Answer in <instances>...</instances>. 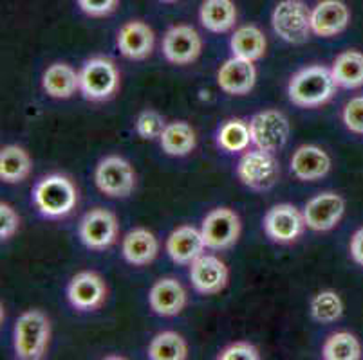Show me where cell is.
Here are the masks:
<instances>
[{
    "label": "cell",
    "instance_id": "cell-1",
    "mask_svg": "<svg viewBox=\"0 0 363 360\" xmlns=\"http://www.w3.org/2000/svg\"><path fill=\"white\" fill-rule=\"evenodd\" d=\"M336 81L331 69L313 65L296 72L289 81V99L296 107L311 108L328 103L336 92Z\"/></svg>",
    "mask_w": 363,
    "mask_h": 360
},
{
    "label": "cell",
    "instance_id": "cell-2",
    "mask_svg": "<svg viewBox=\"0 0 363 360\" xmlns=\"http://www.w3.org/2000/svg\"><path fill=\"white\" fill-rule=\"evenodd\" d=\"M33 200L48 218L67 216L78 202V191L64 175H48L35 186Z\"/></svg>",
    "mask_w": 363,
    "mask_h": 360
},
{
    "label": "cell",
    "instance_id": "cell-3",
    "mask_svg": "<svg viewBox=\"0 0 363 360\" xmlns=\"http://www.w3.org/2000/svg\"><path fill=\"white\" fill-rule=\"evenodd\" d=\"M51 325L44 312L28 310L16 319L15 325V352L22 360L42 359L48 349Z\"/></svg>",
    "mask_w": 363,
    "mask_h": 360
},
{
    "label": "cell",
    "instance_id": "cell-4",
    "mask_svg": "<svg viewBox=\"0 0 363 360\" xmlns=\"http://www.w3.org/2000/svg\"><path fill=\"white\" fill-rule=\"evenodd\" d=\"M273 31L288 44L300 45L308 42L311 29V11L302 0H282L273 9Z\"/></svg>",
    "mask_w": 363,
    "mask_h": 360
},
{
    "label": "cell",
    "instance_id": "cell-5",
    "mask_svg": "<svg viewBox=\"0 0 363 360\" xmlns=\"http://www.w3.org/2000/svg\"><path fill=\"white\" fill-rule=\"evenodd\" d=\"M120 87V72L108 58H92L80 72V91L91 101L111 99Z\"/></svg>",
    "mask_w": 363,
    "mask_h": 360
},
{
    "label": "cell",
    "instance_id": "cell-6",
    "mask_svg": "<svg viewBox=\"0 0 363 360\" xmlns=\"http://www.w3.org/2000/svg\"><path fill=\"white\" fill-rule=\"evenodd\" d=\"M237 175L244 186L255 191H266L277 184L280 177L279 161L272 151L257 150L246 151L237 166Z\"/></svg>",
    "mask_w": 363,
    "mask_h": 360
},
{
    "label": "cell",
    "instance_id": "cell-7",
    "mask_svg": "<svg viewBox=\"0 0 363 360\" xmlns=\"http://www.w3.org/2000/svg\"><path fill=\"white\" fill-rule=\"evenodd\" d=\"M94 180L101 193L112 198H125L136 187V173L134 168L125 161V158L105 157L96 166Z\"/></svg>",
    "mask_w": 363,
    "mask_h": 360
},
{
    "label": "cell",
    "instance_id": "cell-8",
    "mask_svg": "<svg viewBox=\"0 0 363 360\" xmlns=\"http://www.w3.org/2000/svg\"><path fill=\"white\" fill-rule=\"evenodd\" d=\"M252 143L266 151L282 150L289 139V121L279 110L259 112L250 121Z\"/></svg>",
    "mask_w": 363,
    "mask_h": 360
},
{
    "label": "cell",
    "instance_id": "cell-9",
    "mask_svg": "<svg viewBox=\"0 0 363 360\" xmlns=\"http://www.w3.org/2000/svg\"><path fill=\"white\" fill-rule=\"evenodd\" d=\"M201 233H203L208 249H230L239 240L240 220L235 211L228 209V207H219V209H213L206 214Z\"/></svg>",
    "mask_w": 363,
    "mask_h": 360
},
{
    "label": "cell",
    "instance_id": "cell-10",
    "mask_svg": "<svg viewBox=\"0 0 363 360\" xmlns=\"http://www.w3.org/2000/svg\"><path fill=\"white\" fill-rule=\"evenodd\" d=\"M118 220L111 211L94 207L89 211L80 222L82 242L92 250L108 249L118 238Z\"/></svg>",
    "mask_w": 363,
    "mask_h": 360
},
{
    "label": "cell",
    "instance_id": "cell-11",
    "mask_svg": "<svg viewBox=\"0 0 363 360\" xmlns=\"http://www.w3.org/2000/svg\"><path fill=\"white\" fill-rule=\"evenodd\" d=\"M306 218L291 204H279L264 216V229L273 242L291 243L302 236L306 229Z\"/></svg>",
    "mask_w": 363,
    "mask_h": 360
},
{
    "label": "cell",
    "instance_id": "cell-12",
    "mask_svg": "<svg viewBox=\"0 0 363 360\" xmlns=\"http://www.w3.org/2000/svg\"><path fill=\"white\" fill-rule=\"evenodd\" d=\"M203 40L192 25H174L163 38V54L170 64L186 65L199 58Z\"/></svg>",
    "mask_w": 363,
    "mask_h": 360
},
{
    "label": "cell",
    "instance_id": "cell-13",
    "mask_svg": "<svg viewBox=\"0 0 363 360\" xmlns=\"http://www.w3.org/2000/svg\"><path fill=\"white\" fill-rule=\"evenodd\" d=\"M67 297L71 305L82 312H91V310L100 308L107 299V285L104 277L96 272L85 270V272L76 274L69 283Z\"/></svg>",
    "mask_w": 363,
    "mask_h": 360
},
{
    "label": "cell",
    "instance_id": "cell-14",
    "mask_svg": "<svg viewBox=\"0 0 363 360\" xmlns=\"http://www.w3.org/2000/svg\"><path fill=\"white\" fill-rule=\"evenodd\" d=\"M343 211H345V200L340 194L331 191L316 194L306 204L303 209L306 226L313 231H331L342 220Z\"/></svg>",
    "mask_w": 363,
    "mask_h": 360
},
{
    "label": "cell",
    "instance_id": "cell-15",
    "mask_svg": "<svg viewBox=\"0 0 363 360\" xmlns=\"http://www.w3.org/2000/svg\"><path fill=\"white\" fill-rule=\"evenodd\" d=\"M190 281L204 296H213L228 285V267L212 254H201L190 263Z\"/></svg>",
    "mask_w": 363,
    "mask_h": 360
},
{
    "label": "cell",
    "instance_id": "cell-16",
    "mask_svg": "<svg viewBox=\"0 0 363 360\" xmlns=\"http://www.w3.org/2000/svg\"><path fill=\"white\" fill-rule=\"evenodd\" d=\"M349 20H351V13L342 0H322L311 9L313 33L323 38L345 31Z\"/></svg>",
    "mask_w": 363,
    "mask_h": 360
},
{
    "label": "cell",
    "instance_id": "cell-17",
    "mask_svg": "<svg viewBox=\"0 0 363 360\" xmlns=\"http://www.w3.org/2000/svg\"><path fill=\"white\" fill-rule=\"evenodd\" d=\"M257 71L253 67V62H247L242 58H230L220 65L217 72V83L226 94L244 95L255 87Z\"/></svg>",
    "mask_w": 363,
    "mask_h": 360
},
{
    "label": "cell",
    "instance_id": "cell-18",
    "mask_svg": "<svg viewBox=\"0 0 363 360\" xmlns=\"http://www.w3.org/2000/svg\"><path fill=\"white\" fill-rule=\"evenodd\" d=\"M148 303L157 315H177L186 306V290L174 277H163L150 289Z\"/></svg>",
    "mask_w": 363,
    "mask_h": 360
},
{
    "label": "cell",
    "instance_id": "cell-19",
    "mask_svg": "<svg viewBox=\"0 0 363 360\" xmlns=\"http://www.w3.org/2000/svg\"><path fill=\"white\" fill-rule=\"evenodd\" d=\"M204 238L201 231L190 226L177 227L167 240L168 256L177 263V265H190L197 257L204 252Z\"/></svg>",
    "mask_w": 363,
    "mask_h": 360
},
{
    "label": "cell",
    "instance_id": "cell-20",
    "mask_svg": "<svg viewBox=\"0 0 363 360\" xmlns=\"http://www.w3.org/2000/svg\"><path fill=\"white\" fill-rule=\"evenodd\" d=\"M331 170V158L322 148L313 144H303L293 153L291 171L298 180H320Z\"/></svg>",
    "mask_w": 363,
    "mask_h": 360
},
{
    "label": "cell",
    "instance_id": "cell-21",
    "mask_svg": "<svg viewBox=\"0 0 363 360\" xmlns=\"http://www.w3.org/2000/svg\"><path fill=\"white\" fill-rule=\"evenodd\" d=\"M118 47L128 59H145L154 49V31L145 22L132 20L120 29Z\"/></svg>",
    "mask_w": 363,
    "mask_h": 360
},
{
    "label": "cell",
    "instance_id": "cell-22",
    "mask_svg": "<svg viewBox=\"0 0 363 360\" xmlns=\"http://www.w3.org/2000/svg\"><path fill=\"white\" fill-rule=\"evenodd\" d=\"M121 252L130 265L143 267L156 260L157 252H160V242L150 231L138 227L123 238Z\"/></svg>",
    "mask_w": 363,
    "mask_h": 360
},
{
    "label": "cell",
    "instance_id": "cell-23",
    "mask_svg": "<svg viewBox=\"0 0 363 360\" xmlns=\"http://www.w3.org/2000/svg\"><path fill=\"white\" fill-rule=\"evenodd\" d=\"M42 87L51 98L67 99L80 88V74L67 64H52L44 72Z\"/></svg>",
    "mask_w": 363,
    "mask_h": 360
},
{
    "label": "cell",
    "instance_id": "cell-24",
    "mask_svg": "<svg viewBox=\"0 0 363 360\" xmlns=\"http://www.w3.org/2000/svg\"><path fill=\"white\" fill-rule=\"evenodd\" d=\"M199 18L208 31L226 33L237 24L235 4L232 0H204Z\"/></svg>",
    "mask_w": 363,
    "mask_h": 360
},
{
    "label": "cell",
    "instance_id": "cell-25",
    "mask_svg": "<svg viewBox=\"0 0 363 360\" xmlns=\"http://www.w3.org/2000/svg\"><path fill=\"white\" fill-rule=\"evenodd\" d=\"M31 173V157L24 148L9 144L0 151V178L8 184L22 182Z\"/></svg>",
    "mask_w": 363,
    "mask_h": 360
},
{
    "label": "cell",
    "instance_id": "cell-26",
    "mask_svg": "<svg viewBox=\"0 0 363 360\" xmlns=\"http://www.w3.org/2000/svg\"><path fill=\"white\" fill-rule=\"evenodd\" d=\"M232 52L237 58L247 59V62H257L266 52V36L255 25H244L239 28L232 36Z\"/></svg>",
    "mask_w": 363,
    "mask_h": 360
},
{
    "label": "cell",
    "instance_id": "cell-27",
    "mask_svg": "<svg viewBox=\"0 0 363 360\" xmlns=\"http://www.w3.org/2000/svg\"><path fill=\"white\" fill-rule=\"evenodd\" d=\"M161 148L172 157H184L196 148V132L184 121L167 124L160 137Z\"/></svg>",
    "mask_w": 363,
    "mask_h": 360
},
{
    "label": "cell",
    "instance_id": "cell-28",
    "mask_svg": "<svg viewBox=\"0 0 363 360\" xmlns=\"http://www.w3.org/2000/svg\"><path fill=\"white\" fill-rule=\"evenodd\" d=\"M336 85L343 88H358L363 85V54L358 51H345L335 59L331 67Z\"/></svg>",
    "mask_w": 363,
    "mask_h": 360
},
{
    "label": "cell",
    "instance_id": "cell-29",
    "mask_svg": "<svg viewBox=\"0 0 363 360\" xmlns=\"http://www.w3.org/2000/svg\"><path fill=\"white\" fill-rule=\"evenodd\" d=\"M186 356V342L176 332L157 333L148 346V359L152 360H184Z\"/></svg>",
    "mask_w": 363,
    "mask_h": 360
},
{
    "label": "cell",
    "instance_id": "cell-30",
    "mask_svg": "<svg viewBox=\"0 0 363 360\" xmlns=\"http://www.w3.org/2000/svg\"><path fill=\"white\" fill-rule=\"evenodd\" d=\"M322 356L325 360H358L362 356V346L352 333L340 332L325 341Z\"/></svg>",
    "mask_w": 363,
    "mask_h": 360
},
{
    "label": "cell",
    "instance_id": "cell-31",
    "mask_svg": "<svg viewBox=\"0 0 363 360\" xmlns=\"http://www.w3.org/2000/svg\"><path fill=\"white\" fill-rule=\"evenodd\" d=\"M252 143V132L250 124L242 119H230L220 127L219 144L226 151H244Z\"/></svg>",
    "mask_w": 363,
    "mask_h": 360
},
{
    "label": "cell",
    "instance_id": "cell-32",
    "mask_svg": "<svg viewBox=\"0 0 363 360\" xmlns=\"http://www.w3.org/2000/svg\"><path fill=\"white\" fill-rule=\"evenodd\" d=\"M343 312V303L340 296L333 290H323V292L316 294L311 299V315L315 321L329 325L340 319Z\"/></svg>",
    "mask_w": 363,
    "mask_h": 360
},
{
    "label": "cell",
    "instance_id": "cell-33",
    "mask_svg": "<svg viewBox=\"0 0 363 360\" xmlns=\"http://www.w3.org/2000/svg\"><path fill=\"white\" fill-rule=\"evenodd\" d=\"M164 128H167V123H164L163 115L157 114L156 110H145L138 115L136 132L140 134V137L148 139V141L160 139Z\"/></svg>",
    "mask_w": 363,
    "mask_h": 360
},
{
    "label": "cell",
    "instance_id": "cell-34",
    "mask_svg": "<svg viewBox=\"0 0 363 360\" xmlns=\"http://www.w3.org/2000/svg\"><path fill=\"white\" fill-rule=\"evenodd\" d=\"M343 123L354 134H363V98H354L345 105Z\"/></svg>",
    "mask_w": 363,
    "mask_h": 360
},
{
    "label": "cell",
    "instance_id": "cell-35",
    "mask_svg": "<svg viewBox=\"0 0 363 360\" xmlns=\"http://www.w3.org/2000/svg\"><path fill=\"white\" fill-rule=\"evenodd\" d=\"M259 349L250 342H235V344L228 346L223 349L219 355V360H259Z\"/></svg>",
    "mask_w": 363,
    "mask_h": 360
},
{
    "label": "cell",
    "instance_id": "cell-36",
    "mask_svg": "<svg viewBox=\"0 0 363 360\" xmlns=\"http://www.w3.org/2000/svg\"><path fill=\"white\" fill-rule=\"evenodd\" d=\"M21 226V216L9 204H0V238L9 240Z\"/></svg>",
    "mask_w": 363,
    "mask_h": 360
},
{
    "label": "cell",
    "instance_id": "cell-37",
    "mask_svg": "<svg viewBox=\"0 0 363 360\" xmlns=\"http://www.w3.org/2000/svg\"><path fill=\"white\" fill-rule=\"evenodd\" d=\"M120 0H78L82 11L89 16H107L118 8Z\"/></svg>",
    "mask_w": 363,
    "mask_h": 360
},
{
    "label": "cell",
    "instance_id": "cell-38",
    "mask_svg": "<svg viewBox=\"0 0 363 360\" xmlns=\"http://www.w3.org/2000/svg\"><path fill=\"white\" fill-rule=\"evenodd\" d=\"M351 256L356 263L363 265V229L356 231L351 240Z\"/></svg>",
    "mask_w": 363,
    "mask_h": 360
},
{
    "label": "cell",
    "instance_id": "cell-39",
    "mask_svg": "<svg viewBox=\"0 0 363 360\" xmlns=\"http://www.w3.org/2000/svg\"><path fill=\"white\" fill-rule=\"evenodd\" d=\"M161 2H176V0H161Z\"/></svg>",
    "mask_w": 363,
    "mask_h": 360
}]
</instances>
